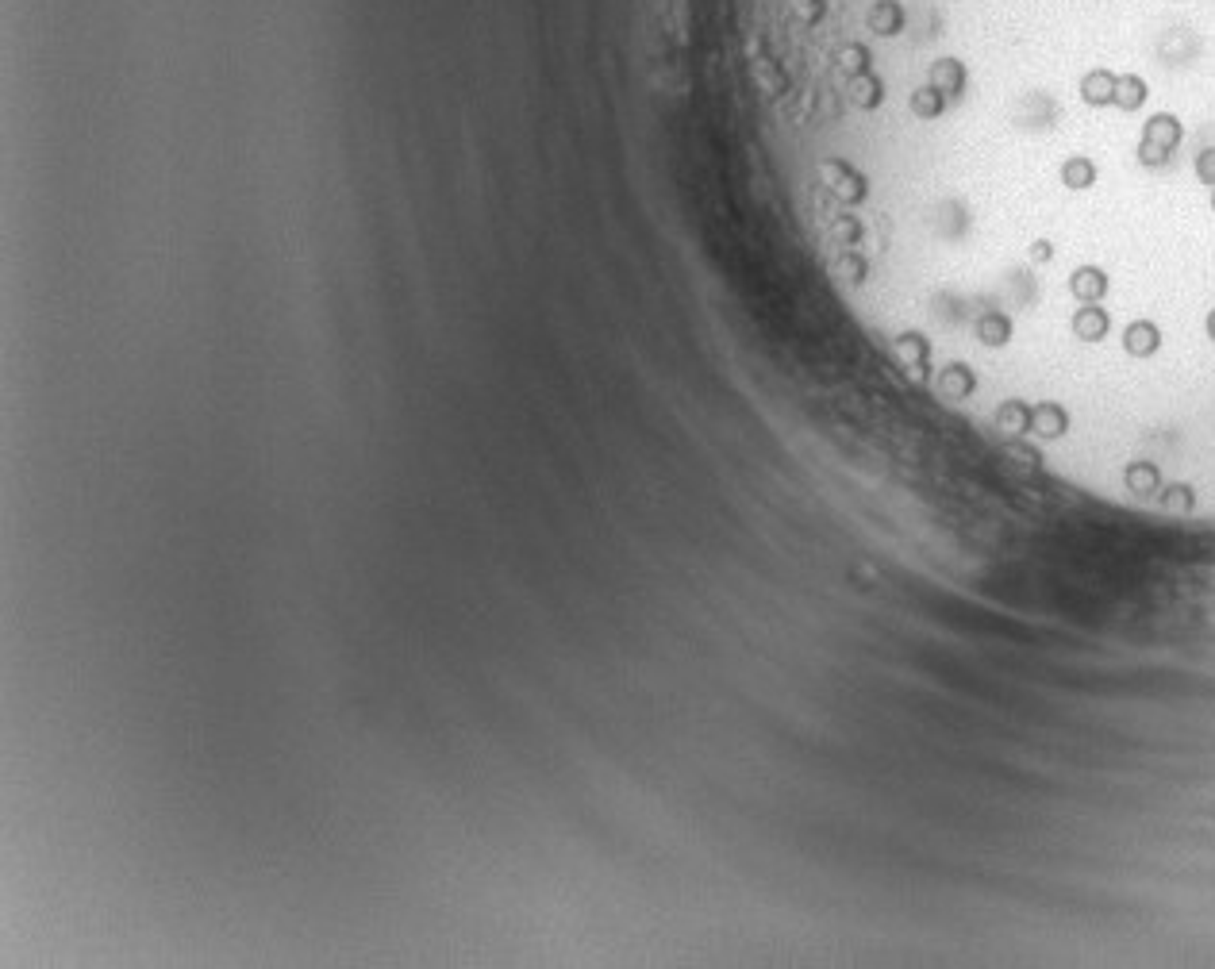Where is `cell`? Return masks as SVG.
<instances>
[{
  "label": "cell",
  "mask_w": 1215,
  "mask_h": 969,
  "mask_svg": "<svg viewBox=\"0 0 1215 969\" xmlns=\"http://www.w3.org/2000/svg\"><path fill=\"white\" fill-rule=\"evenodd\" d=\"M1185 139V124L1173 116V112H1154L1146 124H1142L1139 135V166L1146 170H1162L1169 158L1177 154Z\"/></svg>",
  "instance_id": "obj_1"
},
{
  "label": "cell",
  "mask_w": 1215,
  "mask_h": 969,
  "mask_svg": "<svg viewBox=\"0 0 1215 969\" xmlns=\"http://www.w3.org/2000/svg\"><path fill=\"white\" fill-rule=\"evenodd\" d=\"M893 350L916 385H927V381L935 377V354H931V339H927L923 331H916V327L900 331L893 339Z\"/></svg>",
  "instance_id": "obj_2"
},
{
  "label": "cell",
  "mask_w": 1215,
  "mask_h": 969,
  "mask_svg": "<svg viewBox=\"0 0 1215 969\" xmlns=\"http://www.w3.org/2000/svg\"><path fill=\"white\" fill-rule=\"evenodd\" d=\"M1108 293H1112V277L1096 262H1085V266H1077L1069 274V297L1077 300V304H1104Z\"/></svg>",
  "instance_id": "obj_3"
},
{
  "label": "cell",
  "mask_w": 1215,
  "mask_h": 969,
  "mask_svg": "<svg viewBox=\"0 0 1215 969\" xmlns=\"http://www.w3.org/2000/svg\"><path fill=\"white\" fill-rule=\"evenodd\" d=\"M866 31L877 39H900L908 31V12L900 0H869Z\"/></svg>",
  "instance_id": "obj_4"
},
{
  "label": "cell",
  "mask_w": 1215,
  "mask_h": 969,
  "mask_svg": "<svg viewBox=\"0 0 1215 969\" xmlns=\"http://www.w3.org/2000/svg\"><path fill=\"white\" fill-rule=\"evenodd\" d=\"M927 85H931V89H939L946 100H962V97H966V85H969L966 62H962V58H954V54L935 58V62H931V70H927Z\"/></svg>",
  "instance_id": "obj_5"
},
{
  "label": "cell",
  "mask_w": 1215,
  "mask_h": 969,
  "mask_svg": "<svg viewBox=\"0 0 1215 969\" xmlns=\"http://www.w3.org/2000/svg\"><path fill=\"white\" fill-rule=\"evenodd\" d=\"M1066 431H1069L1066 404H1058V400H1039V404H1031V427H1027L1031 439L1054 443V439H1062Z\"/></svg>",
  "instance_id": "obj_6"
},
{
  "label": "cell",
  "mask_w": 1215,
  "mask_h": 969,
  "mask_svg": "<svg viewBox=\"0 0 1215 969\" xmlns=\"http://www.w3.org/2000/svg\"><path fill=\"white\" fill-rule=\"evenodd\" d=\"M1069 331H1073V339H1081V343H1104L1108 331H1112V312H1108L1104 304H1081V308H1073V316H1069Z\"/></svg>",
  "instance_id": "obj_7"
},
{
  "label": "cell",
  "mask_w": 1215,
  "mask_h": 969,
  "mask_svg": "<svg viewBox=\"0 0 1215 969\" xmlns=\"http://www.w3.org/2000/svg\"><path fill=\"white\" fill-rule=\"evenodd\" d=\"M846 100H850V108H858V112H877V108L885 104V81L877 77V70L846 77Z\"/></svg>",
  "instance_id": "obj_8"
},
{
  "label": "cell",
  "mask_w": 1215,
  "mask_h": 969,
  "mask_svg": "<svg viewBox=\"0 0 1215 969\" xmlns=\"http://www.w3.org/2000/svg\"><path fill=\"white\" fill-rule=\"evenodd\" d=\"M1123 350L1131 358H1154L1162 350V327L1154 320H1131L1123 327Z\"/></svg>",
  "instance_id": "obj_9"
},
{
  "label": "cell",
  "mask_w": 1215,
  "mask_h": 969,
  "mask_svg": "<svg viewBox=\"0 0 1215 969\" xmlns=\"http://www.w3.org/2000/svg\"><path fill=\"white\" fill-rule=\"evenodd\" d=\"M1116 77L1108 66H1096L1089 74L1081 77V85H1077V93L1081 100L1089 104V108H1112V100H1116Z\"/></svg>",
  "instance_id": "obj_10"
},
{
  "label": "cell",
  "mask_w": 1215,
  "mask_h": 969,
  "mask_svg": "<svg viewBox=\"0 0 1215 969\" xmlns=\"http://www.w3.org/2000/svg\"><path fill=\"white\" fill-rule=\"evenodd\" d=\"M1012 339H1016V320H1012L1008 312L989 308V312L977 320V343H981V347L1000 350V347H1008Z\"/></svg>",
  "instance_id": "obj_11"
},
{
  "label": "cell",
  "mask_w": 1215,
  "mask_h": 969,
  "mask_svg": "<svg viewBox=\"0 0 1215 969\" xmlns=\"http://www.w3.org/2000/svg\"><path fill=\"white\" fill-rule=\"evenodd\" d=\"M935 385H939V393H943L946 400H969L977 393V373H973L969 362H950V366L939 370V381H935Z\"/></svg>",
  "instance_id": "obj_12"
},
{
  "label": "cell",
  "mask_w": 1215,
  "mask_h": 969,
  "mask_svg": "<svg viewBox=\"0 0 1215 969\" xmlns=\"http://www.w3.org/2000/svg\"><path fill=\"white\" fill-rule=\"evenodd\" d=\"M1058 181L1066 185L1069 193H1085V189H1092L1100 181V166L1092 162L1089 154H1069L1066 162H1062V170H1058Z\"/></svg>",
  "instance_id": "obj_13"
},
{
  "label": "cell",
  "mask_w": 1215,
  "mask_h": 969,
  "mask_svg": "<svg viewBox=\"0 0 1215 969\" xmlns=\"http://www.w3.org/2000/svg\"><path fill=\"white\" fill-rule=\"evenodd\" d=\"M1123 485H1127V493H1135V497H1158L1166 481H1162L1158 462H1127Z\"/></svg>",
  "instance_id": "obj_14"
},
{
  "label": "cell",
  "mask_w": 1215,
  "mask_h": 969,
  "mask_svg": "<svg viewBox=\"0 0 1215 969\" xmlns=\"http://www.w3.org/2000/svg\"><path fill=\"white\" fill-rule=\"evenodd\" d=\"M1146 100H1150V85H1146V77H1139V74H1119L1116 77V100H1112V108H1119V112H1139Z\"/></svg>",
  "instance_id": "obj_15"
},
{
  "label": "cell",
  "mask_w": 1215,
  "mask_h": 969,
  "mask_svg": "<svg viewBox=\"0 0 1215 969\" xmlns=\"http://www.w3.org/2000/svg\"><path fill=\"white\" fill-rule=\"evenodd\" d=\"M996 431H1004V435H1027V427H1031V404L1027 400H1004L1000 408H996Z\"/></svg>",
  "instance_id": "obj_16"
},
{
  "label": "cell",
  "mask_w": 1215,
  "mask_h": 969,
  "mask_svg": "<svg viewBox=\"0 0 1215 969\" xmlns=\"http://www.w3.org/2000/svg\"><path fill=\"white\" fill-rule=\"evenodd\" d=\"M946 104H950V100H946L943 93H939V89H931V85H919L916 93L908 97V112H912L916 120H939V116L946 112Z\"/></svg>",
  "instance_id": "obj_17"
},
{
  "label": "cell",
  "mask_w": 1215,
  "mask_h": 969,
  "mask_svg": "<svg viewBox=\"0 0 1215 969\" xmlns=\"http://www.w3.org/2000/svg\"><path fill=\"white\" fill-rule=\"evenodd\" d=\"M1158 504L1166 508V512H1192L1196 508V489L1185 485V481H1173V485H1162V493H1158Z\"/></svg>",
  "instance_id": "obj_18"
},
{
  "label": "cell",
  "mask_w": 1215,
  "mask_h": 969,
  "mask_svg": "<svg viewBox=\"0 0 1215 969\" xmlns=\"http://www.w3.org/2000/svg\"><path fill=\"white\" fill-rule=\"evenodd\" d=\"M1192 170H1196V177H1200V185L1215 189V147L1200 150V154H1196V162H1192Z\"/></svg>",
  "instance_id": "obj_19"
},
{
  "label": "cell",
  "mask_w": 1215,
  "mask_h": 969,
  "mask_svg": "<svg viewBox=\"0 0 1215 969\" xmlns=\"http://www.w3.org/2000/svg\"><path fill=\"white\" fill-rule=\"evenodd\" d=\"M1027 254H1031V262H1054V243L1050 239H1035Z\"/></svg>",
  "instance_id": "obj_20"
},
{
  "label": "cell",
  "mask_w": 1215,
  "mask_h": 969,
  "mask_svg": "<svg viewBox=\"0 0 1215 969\" xmlns=\"http://www.w3.org/2000/svg\"><path fill=\"white\" fill-rule=\"evenodd\" d=\"M1204 331H1208V339L1215 343V308L1208 312V316H1204Z\"/></svg>",
  "instance_id": "obj_21"
},
{
  "label": "cell",
  "mask_w": 1215,
  "mask_h": 969,
  "mask_svg": "<svg viewBox=\"0 0 1215 969\" xmlns=\"http://www.w3.org/2000/svg\"><path fill=\"white\" fill-rule=\"evenodd\" d=\"M1212 212H1215V189H1212Z\"/></svg>",
  "instance_id": "obj_22"
}]
</instances>
